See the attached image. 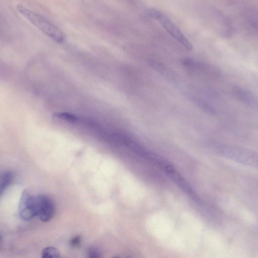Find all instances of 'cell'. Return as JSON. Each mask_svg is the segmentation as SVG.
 <instances>
[{
	"label": "cell",
	"instance_id": "obj_9",
	"mask_svg": "<svg viewBox=\"0 0 258 258\" xmlns=\"http://www.w3.org/2000/svg\"><path fill=\"white\" fill-rule=\"evenodd\" d=\"M81 238L80 235H78L72 238L71 241L72 245L73 246H78L81 242Z\"/></svg>",
	"mask_w": 258,
	"mask_h": 258
},
{
	"label": "cell",
	"instance_id": "obj_5",
	"mask_svg": "<svg viewBox=\"0 0 258 258\" xmlns=\"http://www.w3.org/2000/svg\"><path fill=\"white\" fill-rule=\"evenodd\" d=\"M13 177V174L10 171H7L3 173L1 178V194H2L6 188L10 185Z\"/></svg>",
	"mask_w": 258,
	"mask_h": 258
},
{
	"label": "cell",
	"instance_id": "obj_7",
	"mask_svg": "<svg viewBox=\"0 0 258 258\" xmlns=\"http://www.w3.org/2000/svg\"><path fill=\"white\" fill-rule=\"evenodd\" d=\"M162 12L155 8H148L145 11V15L152 19L156 20L158 19Z\"/></svg>",
	"mask_w": 258,
	"mask_h": 258
},
{
	"label": "cell",
	"instance_id": "obj_1",
	"mask_svg": "<svg viewBox=\"0 0 258 258\" xmlns=\"http://www.w3.org/2000/svg\"><path fill=\"white\" fill-rule=\"evenodd\" d=\"M16 9L33 25L55 42L62 43L65 40L63 32L43 16L20 4L17 6Z\"/></svg>",
	"mask_w": 258,
	"mask_h": 258
},
{
	"label": "cell",
	"instance_id": "obj_4",
	"mask_svg": "<svg viewBox=\"0 0 258 258\" xmlns=\"http://www.w3.org/2000/svg\"><path fill=\"white\" fill-rule=\"evenodd\" d=\"M37 216L43 221H49L53 216L54 205L52 200L46 196H36Z\"/></svg>",
	"mask_w": 258,
	"mask_h": 258
},
{
	"label": "cell",
	"instance_id": "obj_11",
	"mask_svg": "<svg viewBox=\"0 0 258 258\" xmlns=\"http://www.w3.org/2000/svg\"><path fill=\"white\" fill-rule=\"evenodd\" d=\"M254 168L258 169V155H257L255 159Z\"/></svg>",
	"mask_w": 258,
	"mask_h": 258
},
{
	"label": "cell",
	"instance_id": "obj_10",
	"mask_svg": "<svg viewBox=\"0 0 258 258\" xmlns=\"http://www.w3.org/2000/svg\"><path fill=\"white\" fill-rule=\"evenodd\" d=\"M129 4L132 5L134 6L135 7L138 6L140 4L139 0H125Z\"/></svg>",
	"mask_w": 258,
	"mask_h": 258
},
{
	"label": "cell",
	"instance_id": "obj_2",
	"mask_svg": "<svg viewBox=\"0 0 258 258\" xmlns=\"http://www.w3.org/2000/svg\"><path fill=\"white\" fill-rule=\"evenodd\" d=\"M164 29L177 41L187 50H191L192 45L189 40L182 33L176 25L162 13L157 19Z\"/></svg>",
	"mask_w": 258,
	"mask_h": 258
},
{
	"label": "cell",
	"instance_id": "obj_3",
	"mask_svg": "<svg viewBox=\"0 0 258 258\" xmlns=\"http://www.w3.org/2000/svg\"><path fill=\"white\" fill-rule=\"evenodd\" d=\"M19 215L24 220L29 221L37 216L36 196L28 190L23 192L19 204Z\"/></svg>",
	"mask_w": 258,
	"mask_h": 258
},
{
	"label": "cell",
	"instance_id": "obj_6",
	"mask_svg": "<svg viewBox=\"0 0 258 258\" xmlns=\"http://www.w3.org/2000/svg\"><path fill=\"white\" fill-rule=\"evenodd\" d=\"M60 256L58 249L54 247H47L44 248L41 252L42 258H56Z\"/></svg>",
	"mask_w": 258,
	"mask_h": 258
},
{
	"label": "cell",
	"instance_id": "obj_8",
	"mask_svg": "<svg viewBox=\"0 0 258 258\" xmlns=\"http://www.w3.org/2000/svg\"><path fill=\"white\" fill-rule=\"evenodd\" d=\"M88 257L90 258H98L100 257V253L97 248L92 247L88 250Z\"/></svg>",
	"mask_w": 258,
	"mask_h": 258
}]
</instances>
